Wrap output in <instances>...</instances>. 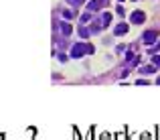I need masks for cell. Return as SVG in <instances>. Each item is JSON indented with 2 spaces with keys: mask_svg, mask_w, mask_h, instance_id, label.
<instances>
[{
  "mask_svg": "<svg viewBox=\"0 0 160 140\" xmlns=\"http://www.w3.org/2000/svg\"><path fill=\"white\" fill-rule=\"evenodd\" d=\"M95 49L93 45H89V43H75L73 47H71V57L73 59H79V57H83V55L87 53H93Z\"/></svg>",
  "mask_w": 160,
  "mask_h": 140,
  "instance_id": "1",
  "label": "cell"
},
{
  "mask_svg": "<svg viewBox=\"0 0 160 140\" xmlns=\"http://www.w3.org/2000/svg\"><path fill=\"white\" fill-rule=\"evenodd\" d=\"M107 4V0H91V2H87V10H91V12H95V10H100V8H103Z\"/></svg>",
  "mask_w": 160,
  "mask_h": 140,
  "instance_id": "2",
  "label": "cell"
},
{
  "mask_svg": "<svg viewBox=\"0 0 160 140\" xmlns=\"http://www.w3.org/2000/svg\"><path fill=\"white\" fill-rule=\"evenodd\" d=\"M132 25H142L144 20H146V14L142 12V10H136V12H132Z\"/></svg>",
  "mask_w": 160,
  "mask_h": 140,
  "instance_id": "3",
  "label": "cell"
},
{
  "mask_svg": "<svg viewBox=\"0 0 160 140\" xmlns=\"http://www.w3.org/2000/svg\"><path fill=\"white\" fill-rule=\"evenodd\" d=\"M156 39H158V33H156V31H146V33L142 35V41H144V43H148V45H150V43H154Z\"/></svg>",
  "mask_w": 160,
  "mask_h": 140,
  "instance_id": "4",
  "label": "cell"
},
{
  "mask_svg": "<svg viewBox=\"0 0 160 140\" xmlns=\"http://www.w3.org/2000/svg\"><path fill=\"white\" fill-rule=\"evenodd\" d=\"M128 28H130V27H128L126 22H122V25H118V27L113 28V35H118V37H122V35H126V33H128Z\"/></svg>",
  "mask_w": 160,
  "mask_h": 140,
  "instance_id": "5",
  "label": "cell"
},
{
  "mask_svg": "<svg viewBox=\"0 0 160 140\" xmlns=\"http://www.w3.org/2000/svg\"><path fill=\"white\" fill-rule=\"evenodd\" d=\"M59 28H61V33H63V37H69V35L73 33V28H71V25H69V22H61Z\"/></svg>",
  "mask_w": 160,
  "mask_h": 140,
  "instance_id": "6",
  "label": "cell"
},
{
  "mask_svg": "<svg viewBox=\"0 0 160 140\" xmlns=\"http://www.w3.org/2000/svg\"><path fill=\"white\" fill-rule=\"evenodd\" d=\"M100 22H101V27H107V25L112 22V14H109V12H103V14H101V20H100Z\"/></svg>",
  "mask_w": 160,
  "mask_h": 140,
  "instance_id": "7",
  "label": "cell"
},
{
  "mask_svg": "<svg viewBox=\"0 0 160 140\" xmlns=\"http://www.w3.org/2000/svg\"><path fill=\"white\" fill-rule=\"evenodd\" d=\"M89 20H93V12H91V10H87V12L81 16V25H87Z\"/></svg>",
  "mask_w": 160,
  "mask_h": 140,
  "instance_id": "8",
  "label": "cell"
},
{
  "mask_svg": "<svg viewBox=\"0 0 160 140\" xmlns=\"http://www.w3.org/2000/svg\"><path fill=\"white\" fill-rule=\"evenodd\" d=\"M140 71H142V73H154L156 67H154V63H152V65H144V67H140Z\"/></svg>",
  "mask_w": 160,
  "mask_h": 140,
  "instance_id": "9",
  "label": "cell"
},
{
  "mask_svg": "<svg viewBox=\"0 0 160 140\" xmlns=\"http://www.w3.org/2000/svg\"><path fill=\"white\" fill-rule=\"evenodd\" d=\"M79 35L83 37V39H87V37L91 35V31H87V28H83V27H81V28H79Z\"/></svg>",
  "mask_w": 160,
  "mask_h": 140,
  "instance_id": "10",
  "label": "cell"
},
{
  "mask_svg": "<svg viewBox=\"0 0 160 140\" xmlns=\"http://www.w3.org/2000/svg\"><path fill=\"white\" fill-rule=\"evenodd\" d=\"M67 2H69V4H71L73 8H77L79 4H83V0H67Z\"/></svg>",
  "mask_w": 160,
  "mask_h": 140,
  "instance_id": "11",
  "label": "cell"
},
{
  "mask_svg": "<svg viewBox=\"0 0 160 140\" xmlns=\"http://www.w3.org/2000/svg\"><path fill=\"white\" fill-rule=\"evenodd\" d=\"M152 63L156 67H160V55H154V57H152Z\"/></svg>",
  "mask_w": 160,
  "mask_h": 140,
  "instance_id": "12",
  "label": "cell"
},
{
  "mask_svg": "<svg viewBox=\"0 0 160 140\" xmlns=\"http://www.w3.org/2000/svg\"><path fill=\"white\" fill-rule=\"evenodd\" d=\"M63 16H65V18H71V16H73V14L69 12V10H63Z\"/></svg>",
  "mask_w": 160,
  "mask_h": 140,
  "instance_id": "13",
  "label": "cell"
},
{
  "mask_svg": "<svg viewBox=\"0 0 160 140\" xmlns=\"http://www.w3.org/2000/svg\"><path fill=\"white\" fill-rule=\"evenodd\" d=\"M136 83H138V85H148V81H146V79H138Z\"/></svg>",
  "mask_w": 160,
  "mask_h": 140,
  "instance_id": "14",
  "label": "cell"
},
{
  "mask_svg": "<svg viewBox=\"0 0 160 140\" xmlns=\"http://www.w3.org/2000/svg\"><path fill=\"white\" fill-rule=\"evenodd\" d=\"M156 83H158V85H160V77H158V79H156Z\"/></svg>",
  "mask_w": 160,
  "mask_h": 140,
  "instance_id": "15",
  "label": "cell"
},
{
  "mask_svg": "<svg viewBox=\"0 0 160 140\" xmlns=\"http://www.w3.org/2000/svg\"><path fill=\"white\" fill-rule=\"evenodd\" d=\"M122 2H124V0H122Z\"/></svg>",
  "mask_w": 160,
  "mask_h": 140,
  "instance_id": "16",
  "label": "cell"
}]
</instances>
